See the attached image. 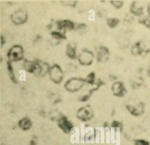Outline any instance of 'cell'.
Here are the masks:
<instances>
[{
    "label": "cell",
    "instance_id": "obj_20",
    "mask_svg": "<svg viewBox=\"0 0 150 145\" xmlns=\"http://www.w3.org/2000/svg\"><path fill=\"white\" fill-rule=\"evenodd\" d=\"M146 13L148 15V16L150 18V2H149L146 6Z\"/></svg>",
    "mask_w": 150,
    "mask_h": 145
},
{
    "label": "cell",
    "instance_id": "obj_9",
    "mask_svg": "<svg viewBox=\"0 0 150 145\" xmlns=\"http://www.w3.org/2000/svg\"><path fill=\"white\" fill-rule=\"evenodd\" d=\"M144 4L139 1H133L130 6V12L135 16H141L144 14Z\"/></svg>",
    "mask_w": 150,
    "mask_h": 145
},
{
    "label": "cell",
    "instance_id": "obj_21",
    "mask_svg": "<svg viewBox=\"0 0 150 145\" xmlns=\"http://www.w3.org/2000/svg\"><path fill=\"white\" fill-rule=\"evenodd\" d=\"M146 73H147V75L150 78V67L148 68V69H147V72H146Z\"/></svg>",
    "mask_w": 150,
    "mask_h": 145
},
{
    "label": "cell",
    "instance_id": "obj_15",
    "mask_svg": "<svg viewBox=\"0 0 150 145\" xmlns=\"http://www.w3.org/2000/svg\"><path fill=\"white\" fill-rule=\"evenodd\" d=\"M67 55L71 58H74V57H76V49L74 46L70 44L67 46Z\"/></svg>",
    "mask_w": 150,
    "mask_h": 145
},
{
    "label": "cell",
    "instance_id": "obj_5",
    "mask_svg": "<svg viewBox=\"0 0 150 145\" xmlns=\"http://www.w3.org/2000/svg\"><path fill=\"white\" fill-rule=\"evenodd\" d=\"M93 53L87 50L84 49L83 50L79 56V60L80 63L85 65H88L91 63L93 60Z\"/></svg>",
    "mask_w": 150,
    "mask_h": 145
},
{
    "label": "cell",
    "instance_id": "obj_14",
    "mask_svg": "<svg viewBox=\"0 0 150 145\" xmlns=\"http://www.w3.org/2000/svg\"><path fill=\"white\" fill-rule=\"evenodd\" d=\"M138 22L140 24L143 25L148 29H150V18L148 16L143 17L138 20Z\"/></svg>",
    "mask_w": 150,
    "mask_h": 145
},
{
    "label": "cell",
    "instance_id": "obj_1",
    "mask_svg": "<svg viewBox=\"0 0 150 145\" xmlns=\"http://www.w3.org/2000/svg\"><path fill=\"white\" fill-rule=\"evenodd\" d=\"M128 111L134 116L138 117L142 116L145 110V104L144 102L140 101L135 104H128L126 106Z\"/></svg>",
    "mask_w": 150,
    "mask_h": 145
},
{
    "label": "cell",
    "instance_id": "obj_8",
    "mask_svg": "<svg viewBox=\"0 0 150 145\" xmlns=\"http://www.w3.org/2000/svg\"><path fill=\"white\" fill-rule=\"evenodd\" d=\"M150 49H146L142 46L141 41H137L131 48V52L134 55H142L144 53H148Z\"/></svg>",
    "mask_w": 150,
    "mask_h": 145
},
{
    "label": "cell",
    "instance_id": "obj_2",
    "mask_svg": "<svg viewBox=\"0 0 150 145\" xmlns=\"http://www.w3.org/2000/svg\"><path fill=\"white\" fill-rule=\"evenodd\" d=\"M84 82L81 78H71L65 83V88L70 92H76L82 87Z\"/></svg>",
    "mask_w": 150,
    "mask_h": 145
},
{
    "label": "cell",
    "instance_id": "obj_7",
    "mask_svg": "<svg viewBox=\"0 0 150 145\" xmlns=\"http://www.w3.org/2000/svg\"><path fill=\"white\" fill-rule=\"evenodd\" d=\"M28 18V15L24 10H18L15 12L12 15V20L16 24H22L24 23Z\"/></svg>",
    "mask_w": 150,
    "mask_h": 145
},
{
    "label": "cell",
    "instance_id": "obj_6",
    "mask_svg": "<svg viewBox=\"0 0 150 145\" xmlns=\"http://www.w3.org/2000/svg\"><path fill=\"white\" fill-rule=\"evenodd\" d=\"M93 115V110L89 106H86L80 108L77 112L78 117L83 121H87L91 119Z\"/></svg>",
    "mask_w": 150,
    "mask_h": 145
},
{
    "label": "cell",
    "instance_id": "obj_13",
    "mask_svg": "<svg viewBox=\"0 0 150 145\" xmlns=\"http://www.w3.org/2000/svg\"><path fill=\"white\" fill-rule=\"evenodd\" d=\"M18 124L20 128L24 130H27L29 129L32 125L30 120L28 118H23L19 122Z\"/></svg>",
    "mask_w": 150,
    "mask_h": 145
},
{
    "label": "cell",
    "instance_id": "obj_11",
    "mask_svg": "<svg viewBox=\"0 0 150 145\" xmlns=\"http://www.w3.org/2000/svg\"><path fill=\"white\" fill-rule=\"evenodd\" d=\"M59 126L64 132L66 133L70 132L73 128L72 123L64 117L60 119L59 122Z\"/></svg>",
    "mask_w": 150,
    "mask_h": 145
},
{
    "label": "cell",
    "instance_id": "obj_17",
    "mask_svg": "<svg viewBox=\"0 0 150 145\" xmlns=\"http://www.w3.org/2000/svg\"><path fill=\"white\" fill-rule=\"evenodd\" d=\"M134 145H150V143L145 139H138L135 140Z\"/></svg>",
    "mask_w": 150,
    "mask_h": 145
},
{
    "label": "cell",
    "instance_id": "obj_3",
    "mask_svg": "<svg viewBox=\"0 0 150 145\" xmlns=\"http://www.w3.org/2000/svg\"><path fill=\"white\" fill-rule=\"evenodd\" d=\"M23 50L19 45H15L12 47L8 52V57L11 60L16 61L22 59Z\"/></svg>",
    "mask_w": 150,
    "mask_h": 145
},
{
    "label": "cell",
    "instance_id": "obj_18",
    "mask_svg": "<svg viewBox=\"0 0 150 145\" xmlns=\"http://www.w3.org/2000/svg\"><path fill=\"white\" fill-rule=\"evenodd\" d=\"M120 22L118 19L117 18H111L108 21V23L111 27H115Z\"/></svg>",
    "mask_w": 150,
    "mask_h": 145
},
{
    "label": "cell",
    "instance_id": "obj_10",
    "mask_svg": "<svg viewBox=\"0 0 150 145\" xmlns=\"http://www.w3.org/2000/svg\"><path fill=\"white\" fill-rule=\"evenodd\" d=\"M112 91L114 95L118 97L124 96L127 92L124 84L121 82H115L112 85Z\"/></svg>",
    "mask_w": 150,
    "mask_h": 145
},
{
    "label": "cell",
    "instance_id": "obj_4",
    "mask_svg": "<svg viewBox=\"0 0 150 145\" xmlns=\"http://www.w3.org/2000/svg\"><path fill=\"white\" fill-rule=\"evenodd\" d=\"M51 79L55 83H59L63 79V72L61 68L56 65H53L49 70Z\"/></svg>",
    "mask_w": 150,
    "mask_h": 145
},
{
    "label": "cell",
    "instance_id": "obj_12",
    "mask_svg": "<svg viewBox=\"0 0 150 145\" xmlns=\"http://www.w3.org/2000/svg\"><path fill=\"white\" fill-rule=\"evenodd\" d=\"M108 50L105 47H100L98 52V60L100 62H105L108 59Z\"/></svg>",
    "mask_w": 150,
    "mask_h": 145
},
{
    "label": "cell",
    "instance_id": "obj_19",
    "mask_svg": "<svg viewBox=\"0 0 150 145\" xmlns=\"http://www.w3.org/2000/svg\"><path fill=\"white\" fill-rule=\"evenodd\" d=\"M111 4L117 8H120L123 5V1H112Z\"/></svg>",
    "mask_w": 150,
    "mask_h": 145
},
{
    "label": "cell",
    "instance_id": "obj_16",
    "mask_svg": "<svg viewBox=\"0 0 150 145\" xmlns=\"http://www.w3.org/2000/svg\"><path fill=\"white\" fill-rule=\"evenodd\" d=\"M60 28H69V29H71L73 27V24L71 22L69 21H62L60 22L59 24Z\"/></svg>",
    "mask_w": 150,
    "mask_h": 145
}]
</instances>
